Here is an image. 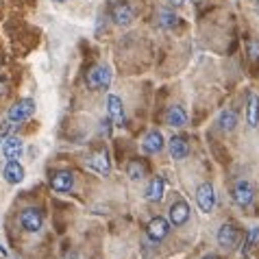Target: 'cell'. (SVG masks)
Segmentation results:
<instances>
[{"label": "cell", "mask_w": 259, "mask_h": 259, "mask_svg": "<svg viewBox=\"0 0 259 259\" xmlns=\"http://www.w3.org/2000/svg\"><path fill=\"white\" fill-rule=\"evenodd\" d=\"M33 113H35V100L33 98H20L18 103H13L9 107V111H7V120L20 124V122H26Z\"/></svg>", "instance_id": "cell-1"}, {"label": "cell", "mask_w": 259, "mask_h": 259, "mask_svg": "<svg viewBox=\"0 0 259 259\" xmlns=\"http://www.w3.org/2000/svg\"><path fill=\"white\" fill-rule=\"evenodd\" d=\"M85 83L90 90H107L111 83V70L107 66H94L85 76Z\"/></svg>", "instance_id": "cell-2"}, {"label": "cell", "mask_w": 259, "mask_h": 259, "mask_svg": "<svg viewBox=\"0 0 259 259\" xmlns=\"http://www.w3.org/2000/svg\"><path fill=\"white\" fill-rule=\"evenodd\" d=\"M255 198V188L253 183L248 181V179H240V181H235L233 185V203L240 205V207H248L253 203Z\"/></svg>", "instance_id": "cell-3"}, {"label": "cell", "mask_w": 259, "mask_h": 259, "mask_svg": "<svg viewBox=\"0 0 259 259\" xmlns=\"http://www.w3.org/2000/svg\"><path fill=\"white\" fill-rule=\"evenodd\" d=\"M41 225H44V215H41L39 209H35V207H28V209L20 213V227H22L26 233L39 231Z\"/></svg>", "instance_id": "cell-4"}, {"label": "cell", "mask_w": 259, "mask_h": 259, "mask_svg": "<svg viewBox=\"0 0 259 259\" xmlns=\"http://www.w3.org/2000/svg\"><path fill=\"white\" fill-rule=\"evenodd\" d=\"M196 203L205 213H209L215 207V194H213V185L211 183H203L196 190Z\"/></svg>", "instance_id": "cell-5"}, {"label": "cell", "mask_w": 259, "mask_h": 259, "mask_svg": "<svg viewBox=\"0 0 259 259\" xmlns=\"http://www.w3.org/2000/svg\"><path fill=\"white\" fill-rule=\"evenodd\" d=\"M168 218H170V225L172 227H183L190 218V205L185 200H177V203L170 205V211H168Z\"/></svg>", "instance_id": "cell-6"}, {"label": "cell", "mask_w": 259, "mask_h": 259, "mask_svg": "<svg viewBox=\"0 0 259 259\" xmlns=\"http://www.w3.org/2000/svg\"><path fill=\"white\" fill-rule=\"evenodd\" d=\"M163 135L161 131H157V128H153V131H148L146 133V138H144L142 142V150L146 155H157V153H161L163 150Z\"/></svg>", "instance_id": "cell-7"}, {"label": "cell", "mask_w": 259, "mask_h": 259, "mask_svg": "<svg viewBox=\"0 0 259 259\" xmlns=\"http://www.w3.org/2000/svg\"><path fill=\"white\" fill-rule=\"evenodd\" d=\"M146 233H148V237H150V240H153V242H161L163 237L170 233V222L157 215V218H153V220L148 222Z\"/></svg>", "instance_id": "cell-8"}, {"label": "cell", "mask_w": 259, "mask_h": 259, "mask_svg": "<svg viewBox=\"0 0 259 259\" xmlns=\"http://www.w3.org/2000/svg\"><path fill=\"white\" fill-rule=\"evenodd\" d=\"M165 124L172 126V128H181L188 124V113H185L183 107H179V105H172L165 109Z\"/></svg>", "instance_id": "cell-9"}, {"label": "cell", "mask_w": 259, "mask_h": 259, "mask_svg": "<svg viewBox=\"0 0 259 259\" xmlns=\"http://www.w3.org/2000/svg\"><path fill=\"white\" fill-rule=\"evenodd\" d=\"M85 165H88L90 170L98 172V175H109V170H111L107 153H92L88 159H85Z\"/></svg>", "instance_id": "cell-10"}, {"label": "cell", "mask_w": 259, "mask_h": 259, "mask_svg": "<svg viewBox=\"0 0 259 259\" xmlns=\"http://www.w3.org/2000/svg\"><path fill=\"white\" fill-rule=\"evenodd\" d=\"M107 111H109V118L116 122V126H124V107H122V100L118 96H107Z\"/></svg>", "instance_id": "cell-11"}, {"label": "cell", "mask_w": 259, "mask_h": 259, "mask_svg": "<svg viewBox=\"0 0 259 259\" xmlns=\"http://www.w3.org/2000/svg\"><path fill=\"white\" fill-rule=\"evenodd\" d=\"M111 20L116 22L118 26H131L133 22V9L128 5L124 3H118V5H113V9H111Z\"/></svg>", "instance_id": "cell-12"}, {"label": "cell", "mask_w": 259, "mask_h": 259, "mask_svg": "<svg viewBox=\"0 0 259 259\" xmlns=\"http://www.w3.org/2000/svg\"><path fill=\"white\" fill-rule=\"evenodd\" d=\"M50 185H53V190H57V192H70L74 188V175L68 170H61V172H57V175H53Z\"/></svg>", "instance_id": "cell-13"}, {"label": "cell", "mask_w": 259, "mask_h": 259, "mask_svg": "<svg viewBox=\"0 0 259 259\" xmlns=\"http://www.w3.org/2000/svg\"><path fill=\"white\" fill-rule=\"evenodd\" d=\"M237 240H240V231L233 227V225H222L220 231H218V244L222 248H231L237 244Z\"/></svg>", "instance_id": "cell-14"}, {"label": "cell", "mask_w": 259, "mask_h": 259, "mask_svg": "<svg viewBox=\"0 0 259 259\" xmlns=\"http://www.w3.org/2000/svg\"><path fill=\"white\" fill-rule=\"evenodd\" d=\"M22 150H24V142L20 140V138H7L3 142V155H5V159H18L20 155H22Z\"/></svg>", "instance_id": "cell-15"}, {"label": "cell", "mask_w": 259, "mask_h": 259, "mask_svg": "<svg viewBox=\"0 0 259 259\" xmlns=\"http://www.w3.org/2000/svg\"><path fill=\"white\" fill-rule=\"evenodd\" d=\"M3 177H5L7 183L18 185V183H22V179H24V168H22V165H20L16 159H13V161H9V163L5 165Z\"/></svg>", "instance_id": "cell-16"}, {"label": "cell", "mask_w": 259, "mask_h": 259, "mask_svg": "<svg viewBox=\"0 0 259 259\" xmlns=\"http://www.w3.org/2000/svg\"><path fill=\"white\" fill-rule=\"evenodd\" d=\"M168 148H170L172 159H177V161H181V159H185V157L190 155V146H188V142H185L183 138H172L168 142Z\"/></svg>", "instance_id": "cell-17"}, {"label": "cell", "mask_w": 259, "mask_h": 259, "mask_svg": "<svg viewBox=\"0 0 259 259\" xmlns=\"http://www.w3.org/2000/svg\"><path fill=\"white\" fill-rule=\"evenodd\" d=\"M163 190H165V183L161 177H155L153 181H150L148 190H146V198L150 200V203H159V200L163 198Z\"/></svg>", "instance_id": "cell-18"}, {"label": "cell", "mask_w": 259, "mask_h": 259, "mask_svg": "<svg viewBox=\"0 0 259 259\" xmlns=\"http://www.w3.org/2000/svg\"><path fill=\"white\" fill-rule=\"evenodd\" d=\"M246 122H248V126H253V128L259 124V96H255V94H250V96H248Z\"/></svg>", "instance_id": "cell-19"}, {"label": "cell", "mask_w": 259, "mask_h": 259, "mask_svg": "<svg viewBox=\"0 0 259 259\" xmlns=\"http://www.w3.org/2000/svg\"><path fill=\"white\" fill-rule=\"evenodd\" d=\"M157 24H159L161 28H175L179 24V16L175 11H170V9H159V13H157Z\"/></svg>", "instance_id": "cell-20"}, {"label": "cell", "mask_w": 259, "mask_h": 259, "mask_svg": "<svg viewBox=\"0 0 259 259\" xmlns=\"http://www.w3.org/2000/svg\"><path fill=\"white\" fill-rule=\"evenodd\" d=\"M218 124H220V128H222L225 133H231L233 128L237 126V113H235L233 109L222 111V113H220V118H218Z\"/></svg>", "instance_id": "cell-21"}, {"label": "cell", "mask_w": 259, "mask_h": 259, "mask_svg": "<svg viewBox=\"0 0 259 259\" xmlns=\"http://www.w3.org/2000/svg\"><path fill=\"white\" fill-rule=\"evenodd\" d=\"M126 172H128V177H131L133 181H140V179L146 177V165H144L140 159H133V161H128Z\"/></svg>", "instance_id": "cell-22"}, {"label": "cell", "mask_w": 259, "mask_h": 259, "mask_svg": "<svg viewBox=\"0 0 259 259\" xmlns=\"http://www.w3.org/2000/svg\"><path fill=\"white\" fill-rule=\"evenodd\" d=\"M257 237H259V227H253L248 231V237H246V242H244V246H242V255H246L248 250H250V246L257 242Z\"/></svg>", "instance_id": "cell-23"}, {"label": "cell", "mask_w": 259, "mask_h": 259, "mask_svg": "<svg viewBox=\"0 0 259 259\" xmlns=\"http://www.w3.org/2000/svg\"><path fill=\"white\" fill-rule=\"evenodd\" d=\"M248 53H250V59H259V41H250Z\"/></svg>", "instance_id": "cell-24"}, {"label": "cell", "mask_w": 259, "mask_h": 259, "mask_svg": "<svg viewBox=\"0 0 259 259\" xmlns=\"http://www.w3.org/2000/svg\"><path fill=\"white\" fill-rule=\"evenodd\" d=\"M11 126H13V124H11L9 120H7V122H3V126H0V138H3V135H7V133H9V131H11Z\"/></svg>", "instance_id": "cell-25"}, {"label": "cell", "mask_w": 259, "mask_h": 259, "mask_svg": "<svg viewBox=\"0 0 259 259\" xmlns=\"http://www.w3.org/2000/svg\"><path fill=\"white\" fill-rule=\"evenodd\" d=\"M183 3H185V0H170V5H172V7H181Z\"/></svg>", "instance_id": "cell-26"}, {"label": "cell", "mask_w": 259, "mask_h": 259, "mask_svg": "<svg viewBox=\"0 0 259 259\" xmlns=\"http://www.w3.org/2000/svg\"><path fill=\"white\" fill-rule=\"evenodd\" d=\"M203 259H215V257H213V255H207V257H203Z\"/></svg>", "instance_id": "cell-27"}, {"label": "cell", "mask_w": 259, "mask_h": 259, "mask_svg": "<svg viewBox=\"0 0 259 259\" xmlns=\"http://www.w3.org/2000/svg\"><path fill=\"white\" fill-rule=\"evenodd\" d=\"M53 3H66V0H53Z\"/></svg>", "instance_id": "cell-28"}, {"label": "cell", "mask_w": 259, "mask_h": 259, "mask_svg": "<svg viewBox=\"0 0 259 259\" xmlns=\"http://www.w3.org/2000/svg\"><path fill=\"white\" fill-rule=\"evenodd\" d=\"M0 142H3V138H0Z\"/></svg>", "instance_id": "cell-29"}, {"label": "cell", "mask_w": 259, "mask_h": 259, "mask_svg": "<svg viewBox=\"0 0 259 259\" xmlns=\"http://www.w3.org/2000/svg\"><path fill=\"white\" fill-rule=\"evenodd\" d=\"M244 259H248V257H244Z\"/></svg>", "instance_id": "cell-30"}]
</instances>
